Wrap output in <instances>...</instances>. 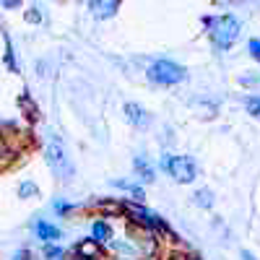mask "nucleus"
Here are the masks:
<instances>
[{"mask_svg":"<svg viewBox=\"0 0 260 260\" xmlns=\"http://www.w3.org/2000/svg\"><path fill=\"white\" fill-rule=\"evenodd\" d=\"M206 26H208V34L213 39V45L219 50H229L237 39H240V21H237L234 16L224 13V16H208L206 18Z\"/></svg>","mask_w":260,"mask_h":260,"instance_id":"1","label":"nucleus"},{"mask_svg":"<svg viewBox=\"0 0 260 260\" xmlns=\"http://www.w3.org/2000/svg\"><path fill=\"white\" fill-rule=\"evenodd\" d=\"M45 154H47L50 169L55 172L60 180H71V177H73V172H76V169H73V161H71V156H68V151H65V146H62L55 136L47 141Z\"/></svg>","mask_w":260,"mask_h":260,"instance_id":"2","label":"nucleus"},{"mask_svg":"<svg viewBox=\"0 0 260 260\" xmlns=\"http://www.w3.org/2000/svg\"><path fill=\"white\" fill-rule=\"evenodd\" d=\"M161 169L169 172V177H175L177 182L187 185L198 177V167H195L192 159L187 156H172V154H164L161 156Z\"/></svg>","mask_w":260,"mask_h":260,"instance_id":"3","label":"nucleus"},{"mask_svg":"<svg viewBox=\"0 0 260 260\" xmlns=\"http://www.w3.org/2000/svg\"><path fill=\"white\" fill-rule=\"evenodd\" d=\"M148 78L154 83H161V86H172V83L185 81V68H180V65L172 62V60H156L148 68Z\"/></svg>","mask_w":260,"mask_h":260,"instance_id":"4","label":"nucleus"},{"mask_svg":"<svg viewBox=\"0 0 260 260\" xmlns=\"http://www.w3.org/2000/svg\"><path fill=\"white\" fill-rule=\"evenodd\" d=\"M125 117H127L130 125H136V127H148V122H151L148 112L143 110L141 104H133V102L125 104Z\"/></svg>","mask_w":260,"mask_h":260,"instance_id":"5","label":"nucleus"},{"mask_svg":"<svg viewBox=\"0 0 260 260\" xmlns=\"http://www.w3.org/2000/svg\"><path fill=\"white\" fill-rule=\"evenodd\" d=\"M125 211L130 213V216H136V221L138 224H143V226H164L159 219L151 211H146V208H138V206H125Z\"/></svg>","mask_w":260,"mask_h":260,"instance_id":"6","label":"nucleus"},{"mask_svg":"<svg viewBox=\"0 0 260 260\" xmlns=\"http://www.w3.org/2000/svg\"><path fill=\"white\" fill-rule=\"evenodd\" d=\"M91 240L96 242V245H110L112 242V226L107 224V221H94V226H91Z\"/></svg>","mask_w":260,"mask_h":260,"instance_id":"7","label":"nucleus"},{"mask_svg":"<svg viewBox=\"0 0 260 260\" xmlns=\"http://www.w3.org/2000/svg\"><path fill=\"white\" fill-rule=\"evenodd\" d=\"M89 8H91V13L96 16V18H110V16H115V11L120 8V3L117 0H107V3H89Z\"/></svg>","mask_w":260,"mask_h":260,"instance_id":"8","label":"nucleus"},{"mask_svg":"<svg viewBox=\"0 0 260 260\" xmlns=\"http://www.w3.org/2000/svg\"><path fill=\"white\" fill-rule=\"evenodd\" d=\"M34 232H37L39 240H45V242H55V240H60V229L52 226V224H47V221H37V224H34Z\"/></svg>","mask_w":260,"mask_h":260,"instance_id":"9","label":"nucleus"},{"mask_svg":"<svg viewBox=\"0 0 260 260\" xmlns=\"http://www.w3.org/2000/svg\"><path fill=\"white\" fill-rule=\"evenodd\" d=\"M136 172H138V177H141V180L154 182V167H151L143 156H136Z\"/></svg>","mask_w":260,"mask_h":260,"instance_id":"10","label":"nucleus"},{"mask_svg":"<svg viewBox=\"0 0 260 260\" xmlns=\"http://www.w3.org/2000/svg\"><path fill=\"white\" fill-rule=\"evenodd\" d=\"M195 203L203 206V208H211V206H213L211 192H208V190H198V192H195Z\"/></svg>","mask_w":260,"mask_h":260,"instance_id":"11","label":"nucleus"},{"mask_svg":"<svg viewBox=\"0 0 260 260\" xmlns=\"http://www.w3.org/2000/svg\"><path fill=\"white\" fill-rule=\"evenodd\" d=\"M245 107H247V112H250L252 117L260 120V96H250V99H245Z\"/></svg>","mask_w":260,"mask_h":260,"instance_id":"12","label":"nucleus"},{"mask_svg":"<svg viewBox=\"0 0 260 260\" xmlns=\"http://www.w3.org/2000/svg\"><path fill=\"white\" fill-rule=\"evenodd\" d=\"M112 185H115V187H122L125 192H133V195H136V198H143V190H141V187H136V185H130V182H122V180H115Z\"/></svg>","mask_w":260,"mask_h":260,"instance_id":"13","label":"nucleus"},{"mask_svg":"<svg viewBox=\"0 0 260 260\" xmlns=\"http://www.w3.org/2000/svg\"><path fill=\"white\" fill-rule=\"evenodd\" d=\"M247 50H250V55L260 62V39H250V42H247Z\"/></svg>","mask_w":260,"mask_h":260,"instance_id":"14","label":"nucleus"},{"mask_svg":"<svg viewBox=\"0 0 260 260\" xmlns=\"http://www.w3.org/2000/svg\"><path fill=\"white\" fill-rule=\"evenodd\" d=\"M62 255H65L62 247H47V250H45V257H47V260H55V257H62Z\"/></svg>","mask_w":260,"mask_h":260,"instance_id":"15","label":"nucleus"},{"mask_svg":"<svg viewBox=\"0 0 260 260\" xmlns=\"http://www.w3.org/2000/svg\"><path fill=\"white\" fill-rule=\"evenodd\" d=\"M37 192V187L31 185V182H26V185H21V195H34Z\"/></svg>","mask_w":260,"mask_h":260,"instance_id":"16","label":"nucleus"},{"mask_svg":"<svg viewBox=\"0 0 260 260\" xmlns=\"http://www.w3.org/2000/svg\"><path fill=\"white\" fill-rule=\"evenodd\" d=\"M55 211L65 213V211H71V206H68V203H55Z\"/></svg>","mask_w":260,"mask_h":260,"instance_id":"17","label":"nucleus"},{"mask_svg":"<svg viewBox=\"0 0 260 260\" xmlns=\"http://www.w3.org/2000/svg\"><path fill=\"white\" fill-rule=\"evenodd\" d=\"M242 260H255V257H252V255H250V252L245 250V252H242Z\"/></svg>","mask_w":260,"mask_h":260,"instance_id":"18","label":"nucleus"}]
</instances>
